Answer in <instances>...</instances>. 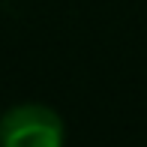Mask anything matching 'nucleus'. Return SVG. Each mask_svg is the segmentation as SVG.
<instances>
[{
    "instance_id": "f257e3e1",
    "label": "nucleus",
    "mask_w": 147,
    "mask_h": 147,
    "mask_svg": "<svg viewBox=\"0 0 147 147\" xmlns=\"http://www.w3.org/2000/svg\"><path fill=\"white\" fill-rule=\"evenodd\" d=\"M66 126L42 102H18L0 114V147H63Z\"/></svg>"
}]
</instances>
